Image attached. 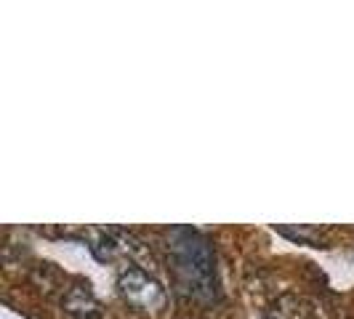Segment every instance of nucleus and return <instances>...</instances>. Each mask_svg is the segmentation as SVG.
<instances>
[{
	"mask_svg": "<svg viewBox=\"0 0 354 319\" xmlns=\"http://www.w3.org/2000/svg\"><path fill=\"white\" fill-rule=\"evenodd\" d=\"M168 250H171V271L178 290L195 301H216L218 277H216V255L211 242L200 231L178 226L171 231Z\"/></svg>",
	"mask_w": 354,
	"mask_h": 319,
	"instance_id": "f257e3e1",
	"label": "nucleus"
},
{
	"mask_svg": "<svg viewBox=\"0 0 354 319\" xmlns=\"http://www.w3.org/2000/svg\"><path fill=\"white\" fill-rule=\"evenodd\" d=\"M118 287H120V296L125 298V303L133 306L136 311L158 314L165 306V287L149 271H144L142 266H128L118 280Z\"/></svg>",
	"mask_w": 354,
	"mask_h": 319,
	"instance_id": "f03ea898",
	"label": "nucleus"
},
{
	"mask_svg": "<svg viewBox=\"0 0 354 319\" xmlns=\"http://www.w3.org/2000/svg\"><path fill=\"white\" fill-rule=\"evenodd\" d=\"M64 314L70 319H99V301L93 298V293L88 290V284H72L67 287L64 298Z\"/></svg>",
	"mask_w": 354,
	"mask_h": 319,
	"instance_id": "7ed1b4c3",
	"label": "nucleus"
},
{
	"mask_svg": "<svg viewBox=\"0 0 354 319\" xmlns=\"http://www.w3.org/2000/svg\"><path fill=\"white\" fill-rule=\"evenodd\" d=\"M91 250L99 261H118L128 253V240L115 229H96L91 231Z\"/></svg>",
	"mask_w": 354,
	"mask_h": 319,
	"instance_id": "20e7f679",
	"label": "nucleus"
},
{
	"mask_svg": "<svg viewBox=\"0 0 354 319\" xmlns=\"http://www.w3.org/2000/svg\"><path fill=\"white\" fill-rule=\"evenodd\" d=\"M266 319H317V311L301 296H283L272 303Z\"/></svg>",
	"mask_w": 354,
	"mask_h": 319,
	"instance_id": "39448f33",
	"label": "nucleus"
}]
</instances>
